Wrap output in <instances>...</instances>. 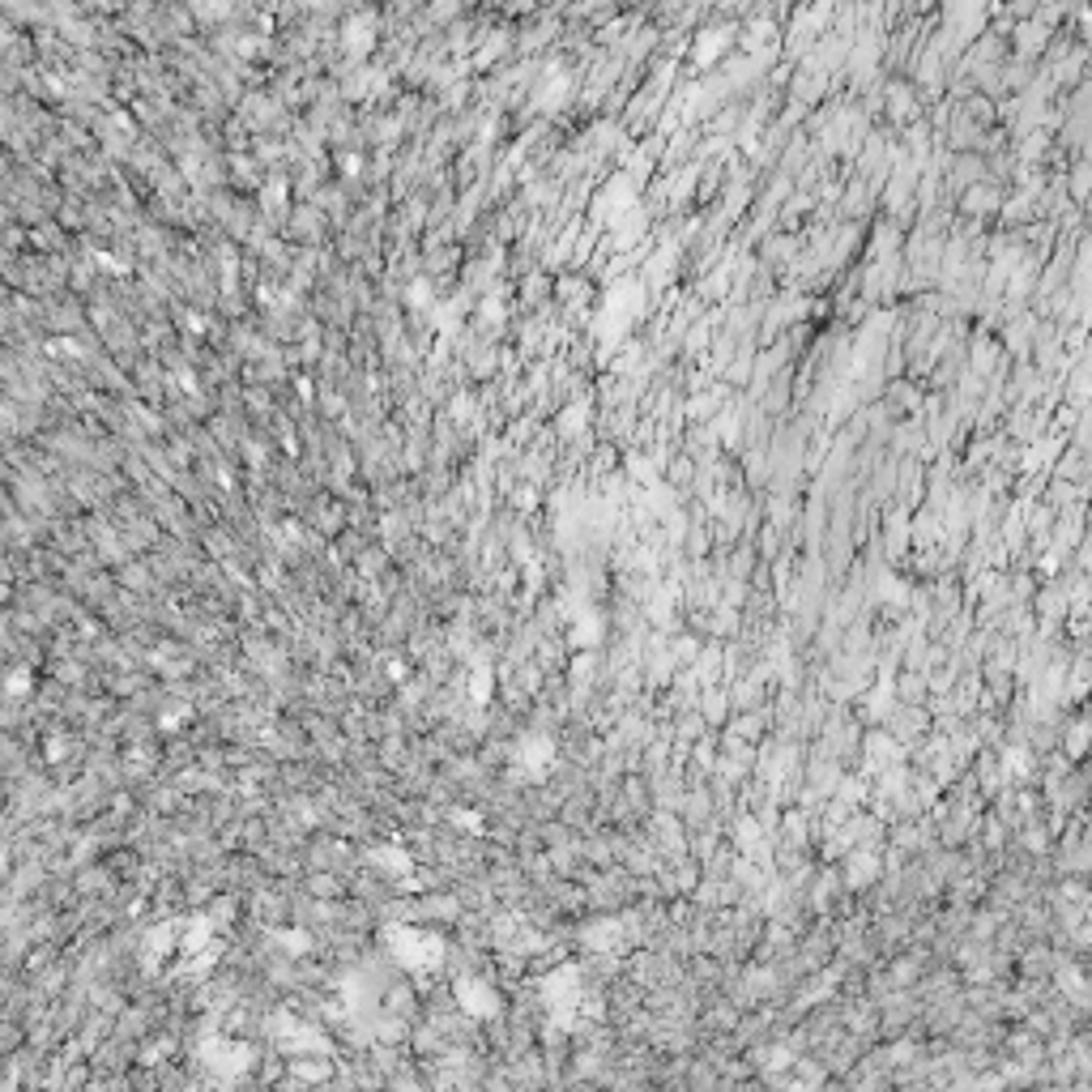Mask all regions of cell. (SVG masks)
Listing matches in <instances>:
<instances>
[{
	"mask_svg": "<svg viewBox=\"0 0 1092 1092\" xmlns=\"http://www.w3.org/2000/svg\"><path fill=\"white\" fill-rule=\"evenodd\" d=\"M368 26H371V18H355V22L346 26V35H350L346 43L355 47V52H363V47H368Z\"/></svg>",
	"mask_w": 1092,
	"mask_h": 1092,
	"instance_id": "1",
	"label": "cell"
}]
</instances>
